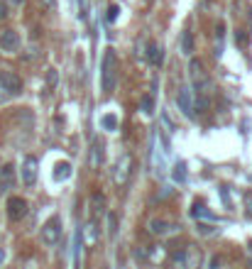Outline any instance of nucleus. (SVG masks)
Listing matches in <instances>:
<instances>
[{"label":"nucleus","mask_w":252,"mask_h":269,"mask_svg":"<svg viewBox=\"0 0 252 269\" xmlns=\"http://www.w3.org/2000/svg\"><path fill=\"white\" fill-rule=\"evenodd\" d=\"M169 267L171 269H201L203 267V252H201V247L194 245V242L181 245L179 250L171 252Z\"/></svg>","instance_id":"f257e3e1"},{"label":"nucleus","mask_w":252,"mask_h":269,"mask_svg":"<svg viewBox=\"0 0 252 269\" xmlns=\"http://www.w3.org/2000/svg\"><path fill=\"white\" fill-rule=\"evenodd\" d=\"M189 76H191V86L196 90V95H206L208 93V74L203 71V61L191 59L189 61Z\"/></svg>","instance_id":"f03ea898"},{"label":"nucleus","mask_w":252,"mask_h":269,"mask_svg":"<svg viewBox=\"0 0 252 269\" xmlns=\"http://www.w3.org/2000/svg\"><path fill=\"white\" fill-rule=\"evenodd\" d=\"M115 66H118V59H115V52L108 49L103 54V61H101V86L108 93L115 86Z\"/></svg>","instance_id":"7ed1b4c3"},{"label":"nucleus","mask_w":252,"mask_h":269,"mask_svg":"<svg viewBox=\"0 0 252 269\" xmlns=\"http://www.w3.org/2000/svg\"><path fill=\"white\" fill-rule=\"evenodd\" d=\"M130 174H132V157L130 154H123L113 169V183L115 186H125L130 181Z\"/></svg>","instance_id":"20e7f679"},{"label":"nucleus","mask_w":252,"mask_h":269,"mask_svg":"<svg viewBox=\"0 0 252 269\" xmlns=\"http://www.w3.org/2000/svg\"><path fill=\"white\" fill-rule=\"evenodd\" d=\"M59 240H61V218H59V215H52V218L44 223V228H42V242L52 247Z\"/></svg>","instance_id":"39448f33"},{"label":"nucleus","mask_w":252,"mask_h":269,"mask_svg":"<svg viewBox=\"0 0 252 269\" xmlns=\"http://www.w3.org/2000/svg\"><path fill=\"white\" fill-rule=\"evenodd\" d=\"M0 89L7 95H17L22 90V79L15 71H0Z\"/></svg>","instance_id":"423d86ee"},{"label":"nucleus","mask_w":252,"mask_h":269,"mask_svg":"<svg viewBox=\"0 0 252 269\" xmlns=\"http://www.w3.org/2000/svg\"><path fill=\"white\" fill-rule=\"evenodd\" d=\"M194 93L189 90V86H184V89H179L176 93V103H179V110L186 115V118H194L196 115V105H194Z\"/></svg>","instance_id":"0eeeda50"},{"label":"nucleus","mask_w":252,"mask_h":269,"mask_svg":"<svg viewBox=\"0 0 252 269\" xmlns=\"http://www.w3.org/2000/svg\"><path fill=\"white\" fill-rule=\"evenodd\" d=\"M27 215V201L25 198H20V196H12V198H7V218L10 220H22Z\"/></svg>","instance_id":"6e6552de"},{"label":"nucleus","mask_w":252,"mask_h":269,"mask_svg":"<svg viewBox=\"0 0 252 269\" xmlns=\"http://www.w3.org/2000/svg\"><path fill=\"white\" fill-rule=\"evenodd\" d=\"M147 230H149L152 235H159V238H164V235H171V233H176L179 228H176L174 223L164 220V218H152V220L147 223Z\"/></svg>","instance_id":"1a4fd4ad"},{"label":"nucleus","mask_w":252,"mask_h":269,"mask_svg":"<svg viewBox=\"0 0 252 269\" xmlns=\"http://www.w3.org/2000/svg\"><path fill=\"white\" fill-rule=\"evenodd\" d=\"M0 49L7 52V54L17 52L20 49V34L15 30H2L0 32Z\"/></svg>","instance_id":"9d476101"},{"label":"nucleus","mask_w":252,"mask_h":269,"mask_svg":"<svg viewBox=\"0 0 252 269\" xmlns=\"http://www.w3.org/2000/svg\"><path fill=\"white\" fill-rule=\"evenodd\" d=\"M37 167H39V162L32 154H27L25 162H22V183L25 186H34V181H37Z\"/></svg>","instance_id":"9b49d317"},{"label":"nucleus","mask_w":252,"mask_h":269,"mask_svg":"<svg viewBox=\"0 0 252 269\" xmlns=\"http://www.w3.org/2000/svg\"><path fill=\"white\" fill-rule=\"evenodd\" d=\"M88 210H91V220L98 223V218L106 213V196L103 193H93L88 201Z\"/></svg>","instance_id":"f8f14e48"},{"label":"nucleus","mask_w":252,"mask_h":269,"mask_svg":"<svg viewBox=\"0 0 252 269\" xmlns=\"http://www.w3.org/2000/svg\"><path fill=\"white\" fill-rule=\"evenodd\" d=\"M12 186H15V167L12 164H5L0 169V193H7Z\"/></svg>","instance_id":"ddd939ff"},{"label":"nucleus","mask_w":252,"mask_h":269,"mask_svg":"<svg viewBox=\"0 0 252 269\" xmlns=\"http://www.w3.org/2000/svg\"><path fill=\"white\" fill-rule=\"evenodd\" d=\"M162 59H164L162 47H159V44H154V42H149V44H147V61H149V64H154V66H159Z\"/></svg>","instance_id":"4468645a"},{"label":"nucleus","mask_w":252,"mask_h":269,"mask_svg":"<svg viewBox=\"0 0 252 269\" xmlns=\"http://www.w3.org/2000/svg\"><path fill=\"white\" fill-rule=\"evenodd\" d=\"M71 164L69 162H56L54 164V172H52V177H54V181H66L69 177H71Z\"/></svg>","instance_id":"2eb2a0df"},{"label":"nucleus","mask_w":252,"mask_h":269,"mask_svg":"<svg viewBox=\"0 0 252 269\" xmlns=\"http://www.w3.org/2000/svg\"><path fill=\"white\" fill-rule=\"evenodd\" d=\"M91 167H103V142L93 140V150H91Z\"/></svg>","instance_id":"dca6fc26"},{"label":"nucleus","mask_w":252,"mask_h":269,"mask_svg":"<svg viewBox=\"0 0 252 269\" xmlns=\"http://www.w3.org/2000/svg\"><path fill=\"white\" fill-rule=\"evenodd\" d=\"M84 238L88 245H96V242H98V223H96V220H88V223H86Z\"/></svg>","instance_id":"f3484780"},{"label":"nucleus","mask_w":252,"mask_h":269,"mask_svg":"<svg viewBox=\"0 0 252 269\" xmlns=\"http://www.w3.org/2000/svg\"><path fill=\"white\" fill-rule=\"evenodd\" d=\"M101 127H103L106 132H115V130L120 127V120H118V115L108 113V115H103V118H101Z\"/></svg>","instance_id":"a211bd4d"},{"label":"nucleus","mask_w":252,"mask_h":269,"mask_svg":"<svg viewBox=\"0 0 252 269\" xmlns=\"http://www.w3.org/2000/svg\"><path fill=\"white\" fill-rule=\"evenodd\" d=\"M191 215H194V218H208V220H216V215H213L211 210L206 208L201 201H196V203H194V208H191Z\"/></svg>","instance_id":"6ab92c4d"},{"label":"nucleus","mask_w":252,"mask_h":269,"mask_svg":"<svg viewBox=\"0 0 252 269\" xmlns=\"http://www.w3.org/2000/svg\"><path fill=\"white\" fill-rule=\"evenodd\" d=\"M171 179L176 181V183H184L186 181V164L184 162H176V167L171 169Z\"/></svg>","instance_id":"aec40b11"},{"label":"nucleus","mask_w":252,"mask_h":269,"mask_svg":"<svg viewBox=\"0 0 252 269\" xmlns=\"http://www.w3.org/2000/svg\"><path fill=\"white\" fill-rule=\"evenodd\" d=\"M181 52H184V54H191V52H194V34H191V30H184V37H181Z\"/></svg>","instance_id":"412c9836"},{"label":"nucleus","mask_w":252,"mask_h":269,"mask_svg":"<svg viewBox=\"0 0 252 269\" xmlns=\"http://www.w3.org/2000/svg\"><path fill=\"white\" fill-rule=\"evenodd\" d=\"M74 265H76V269H81V230L74 238Z\"/></svg>","instance_id":"4be33fe9"},{"label":"nucleus","mask_w":252,"mask_h":269,"mask_svg":"<svg viewBox=\"0 0 252 269\" xmlns=\"http://www.w3.org/2000/svg\"><path fill=\"white\" fill-rule=\"evenodd\" d=\"M140 108H142V113L152 115V113H154V95H142Z\"/></svg>","instance_id":"5701e85b"},{"label":"nucleus","mask_w":252,"mask_h":269,"mask_svg":"<svg viewBox=\"0 0 252 269\" xmlns=\"http://www.w3.org/2000/svg\"><path fill=\"white\" fill-rule=\"evenodd\" d=\"M118 12H120V5H115V2L108 5V10H106V22H108V25H113V22L118 20Z\"/></svg>","instance_id":"b1692460"},{"label":"nucleus","mask_w":252,"mask_h":269,"mask_svg":"<svg viewBox=\"0 0 252 269\" xmlns=\"http://www.w3.org/2000/svg\"><path fill=\"white\" fill-rule=\"evenodd\" d=\"M223 34H225L223 22H218V25H216V39H218V52H216V57H221V52H223Z\"/></svg>","instance_id":"393cba45"},{"label":"nucleus","mask_w":252,"mask_h":269,"mask_svg":"<svg viewBox=\"0 0 252 269\" xmlns=\"http://www.w3.org/2000/svg\"><path fill=\"white\" fill-rule=\"evenodd\" d=\"M106 223H108V233L115 235V233H118V215H115V213H108V215H106Z\"/></svg>","instance_id":"a878e982"},{"label":"nucleus","mask_w":252,"mask_h":269,"mask_svg":"<svg viewBox=\"0 0 252 269\" xmlns=\"http://www.w3.org/2000/svg\"><path fill=\"white\" fill-rule=\"evenodd\" d=\"M223 265H225V257H223V255H213V260H211L208 269H223Z\"/></svg>","instance_id":"bb28decb"},{"label":"nucleus","mask_w":252,"mask_h":269,"mask_svg":"<svg viewBox=\"0 0 252 269\" xmlns=\"http://www.w3.org/2000/svg\"><path fill=\"white\" fill-rule=\"evenodd\" d=\"M235 39H238V44H240V47H245V44L250 42V37L245 34V30H238V32H235Z\"/></svg>","instance_id":"cd10ccee"},{"label":"nucleus","mask_w":252,"mask_h":269,"mask_svg":"<svg viewBox=\"0 0 252 269\" xmlns=\"http://www.w3.org/2000/svg\"><path fill=\"white\" fill-rule=\"evenodd\" d=\"M245 215H248V218H252V191H248V193H245Z\"/></svg>","instance_id":"c85d7f7f"},{"label":"nucleus","mask_w":252,"mask_h":269,"mask_svg":"<svg viewBox=\"0 0 252 269\" xmlns=\"http://www.w3.org/2000/svg\"><path fill=\"white\" fill-rule=\"evenodd\" d=\"M56 81H59V74H56L54 69H52V71L47 74V86H49V89H54V86H56Z\"/></svg>","instance_id":"c756f323"},{"label":"nucleus","mask_w":252,"mask_h":269,"mask_svg":"<svg viewBox=\"0 0 252 269\" xmlns=\"http://www.w3.org/2000/svg\"><path fill=\"white\" fill-rule=\"evenodd\" d=\"M79 10H81V17H88V10H91V0H79Z\"/></svg>","instance_id":"7c9ffc66"},{"label":"nucleus","mask_w":252,"mask_h":269,"mask_svg":"<svg viewBox=\"0 0 252 269\" xmlns=\"http://www.w3.org/2000/svg\"><path fill=\"white\" fill-rule=\"evenodd\" d=\"M198 233H201V235H216L218 230H216V228H208V225H198Z\"/></svg>","instance_id":"2f4dec72"},{"label":"nucleus","mask_w":252,"mask_h":269,"mask_svg":"<svg viewBox=\"0 0 252 269\" xmlns=\"http://www.w3.org/2000/svg\"><path fill=\"white\" fill-rule=\"evenodd\" d=\"M44 10H56V0H39Z\"/></svg>","instance_id":"473e14b6"},{"label":"nucleus","mask_w":252,"mask_h":269,"mask_svg":"<svg viewBox=\"0 0 252 269\" xmlns=\"http://www.w3.org/2000/svg\"><path fill=\"white\" fill-rule=\"evenodd\" d=\"M5 17H7V5L0 0V20H5Z\"/></svg>","instance_id":"72a5a7b5"},{"label":"nucleus","mask_w":252,"mask_h":269,"mask_svg":"<svg viewBox=\"0 0 252 269\" xmlns=\"http://www.w3.org/2000/svg\"><path fill=\"white\" fill-rule=\"evenodd\" d=\"M10 2H12V7H20V5H22L25 0H10Z\"/></svg>","instance_id":"f704fd0d"},{"label":"nucleus","mask_w":252,"mask_h":269,"mask_svg":"<svg viewBox=\"0 0 252 269\" xmlns=\"http://www.w3.org/2000/svg\"><path fill=\"white\" fill-rule=\"evenodd\" d=\"M2 262H5V250L0 247V265H2Z\"/></svg>","instance_id":"c9c22d12"},{"label":"nucleus","mask_w":252,"mask_h":269,"mask_svg":"<svg viewBox=\"0 0 252 269\" xmlns=\"http://www.w3.org/2000/svg\"><path fill=\"white\" fill-rule=\"evenodd\" d=\"M5 98H7V93H5V90L0 89V103H2V100H5Z\"/></svg>","instance_id":"e433bc0d"},{"label":"nucleus","mask_w":252,"mask_h":269,"mask_svg":"<svg viewBox=\"0 0 252 269\" xmlns=\"http://www.w3.org/2000/svg\"><path fill=\"white\" fill-rule=\"evenodd\" d=\"M248 252H250V260H252V240L248 242Z\"/></svg>","instance_id":"4c0bfd02"},{"label":"nucleus","mask_w":252,"mask_h":269,"mask_svg":"<svg viewBox=\"0 0 252 269\" xmlns=\"http://www.w3.org/2000/svg\"><path fill=\"white\" fill-rule=\"evenodd\" d=\"M142 269H154V267H152V265H147V267H142Z\"/></svg>","instance_id":"58836bf2"},{"label":"nucleus","mask_w":252,"mask_h":269,"mask_svg":"<svg viewBox=\"0 0 252 269\" xmlns=\"http://www.w3.org/2000/svg\"><path fill=\"white\" fill-rule=\"evenodd\" d=\"M248 12H250V20H252V10H248Z\"/></svg>","instance_id":"ea45409f"},{"label":"nucleus","mask_w":252,"mask_h":269,"mask_svg":"<svg viewBox=\"0 0 252 269\" xmlns=\"http://www.w3.org/2000/svg\"><path fill=\"white\" fill-rule=\"evenodd\" d=\"M250 267H252V260H250Z\"/></svg>","instance_id":"a19ab883"}]
</instances>
